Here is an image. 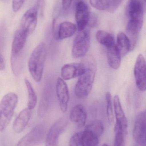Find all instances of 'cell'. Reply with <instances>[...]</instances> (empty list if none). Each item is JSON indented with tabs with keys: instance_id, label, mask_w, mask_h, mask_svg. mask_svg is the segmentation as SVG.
Masks as SVG:
<instances>
[{
	"instance_id": "obj_12",
	"label": "cell",
	"mask_w": 146,
	"mask_h": 146,
	"mask_svg": "<svg viewBox=\"0 0 146 146\" xmlns=\"http://www.w3.org/2000/svg\"><path fill=\"white\" fill-rule=\"evenodd\" d=\"M38 9L35 6L28 9L23 15L21 21V30L29 35L36 28L37 23Z\"/></svg>"
},
{
	"instance_id": "obj_31",
	"label": "cell",
	"mask_w": 146,
	"mask_h": 146,
	"mask_svg": "<svg viewBox=\"0 0 146 146\" xmlns=\"http://www.w3.org/2000/svg\"><path fill=\"white\" fill-rule=\"evenodd\" d=\"M6 67V62L5 59L2 55L1 54L0 56V69L1 71H3Z\"/></svg>"
},
{
	"instance_id": "obj_30",
	"label": "cell",
	"mask_w": 146,
	"mask_h": 146,
	"mask_svg": "<svg viewBox=\"0 0 146 146\" xmlns=\"http://www.w3.org/2000/svg\"><path fill=\"white\" fill-rule=\"evenodd\" d=\"M73 0H62V7L64 10H67L70 7Z\"/></svg>"
},
{
	"instance_id": "obj_13",
	"label": "cell",
	"mask_w": 146,
	"mask_h": 146,
	"mask_svg": "<svg viewBox=\"0 0 146 146\" xmlns=\"http://www.w3.org/2000/svg\"><path fill=\"white\" fill-rule=\"evenodd\" d=\"M56 93L60 109L61 111L65 113L67 111L69 93L67 83L61 77H58L57 80Z\"/></svg>"
},
{
	"instance_id": "obj_15",
	"label": "cell",
	"mask_w": 146,
	"mask_h": 146,
	"mask_svg": "<svg viewBox=\"0 0 146 146\" xmlns=\"http://www.w3.org/2000/svg\"><path fill=\"white\" fill-rule=\"evenodd\" d=\"M85 63L81 61L79 63L65 64L61 69V77L64 80L79 77L85 71Z\"/></svg>"
},
{
	"instance_id": "obj_24",
	"label": "cell",
	"mask_w": 146,
	"mask_h": 146,
	"mask_svg": "<svg viewBox=\"0 0 146 146\" xmlns=\"http://www.w3.org/2000/svg\"><path fill=\"white\" fill-rule=\"evenodd\" d=\"M85 129L93 132L99 137L102 135L103 133L104 127L101 121L96 120L89 123L86 126Z\"/></svg>"
},
{
	"instance_id": "obj_20",
	"label": "cell",
	"mask_w": 146,
	"mask_h": 146,
	"mask_svg": "<svg viewBox=\"0 0 146 146\" xmlns=\"http://www.w3.org/2000/svg\"><path fill=\"white\" fill-rule=\"evenodd\" d=\"M107 56L110 66L115 70L118 69L121 66V54L115 44L107 48Z\"/></svg>"
},
{
	"instance_id": "obj_2",
	"label": "cell",
	"mask_w": 146,
	"mask_h": 146,
	"mask_svg": "<svg viewBox=\"0 0 146 146\" xmlns=\"http://www.w3.org/2000/svg\"><path fill=\"white\" fill-rule=\"evenodd\" d=\"M46 56L47 48L43 42L37 45L30 56L28 62V69L36 82H39L42 80Z\"/></svg>"
},
{
	"instance_id": "obj_19",
	"label": "cell",
	"mask_w": 146,
	"mask_h": 146,
	"mask_svg": "<svg viewBox=\"0 0 146 146\" xmlns=\"http://www.w3.org/2000/svg\"><path fill=\"white\" fill-rule=\"evenodd\" d=\"M78 27L76 25L69 21H64L59 25L54 35L57 39L63 40L71 37L76 32Z\"/></svg>"
},
{
	"instance_id": "obj_26",
	"label": "cell",
	"mask_w": 146,
	"mask_h": 146,
	"mask_svg": "<svg viewBox=\"0 0 146 146\" xmlns=\"http://www.w3.org/2000/svg\"><path fill=\"white\" fill-rule=\"evenodd\" d=\"M115 132L114 146H125V137L127 134L118 129H115Z\"/></svg>"
},
{
	"instance_id": "obj_4",
	"label": "cell",
	"mask_w": 146,
	"mask_h": 146,
	"mask_svg": "<svg viewBox=\"0 0 146 146\" xmlns=\"http://www.w3.org/2000/svg\"><path fill=\"white\" fill-rule=\"evenodd\" d=\"M27 33L21 29L17 30L14 35L11 52V67L15 74L17 75L21 68V56L27 38Z\"/></svg>"
},
{
	"instance_id": "obj_1",
	"label": "cell",
	"mask_w": 146,
	"mask_h": 146,
	"mask_svg": "<svg viewBox=\"0 0 146 146\" xmlns=\"http://www.w3.org/2000/svg\"><path fill=\"white\" fill-rule=\"evenodd\" d=\"M82 61L85 65V71L79 77L75 88V95L80 99L85 98L90 94L97 72L96 61L92 56H86Z\"/></svg>"
},
{
	"instance_id": "obj_18",
	"label": "cell",
	"mask_w": 146,
	"mask_h": 146,
	"mask_svg": "<svg viewBox=\"0 0 146 146\" xmlns=\"http://www.w3.org/2000/svg\"><path fill=\"white\" fill-rule=\"evenodd\" d=\"M32 110L27 107L19 113L13 124V129L15 133H21L25 128L31 119Z\"/></svg>"
},
{
	"instance_id": "obj_16",
	"label": "cell",
	"mask_w": 146,
	"mask_h": 146,
	"mask_svg": "<svg viewBox=\"0 0 146 146\" xmlns=\"http://www.w3.org/2000/svg\"><path fill=\"white\" fill-rule=\"evenodd\" d=\"M127 12L129 20L136 21L143 25V7L140 0H129Z\"/></svg>"
},
{
	"instance_id": "obj_33",
	"label": "cell",
	"mask_w": 146,
	"mask_h": 146,
	"mask_svg": "<svg viewBox=\"0 0 146 146\" xmlns=\"http://www.w3.org/2000/svg\"><path fill=\"white\" fill-rule=\"evenodd\" d=\"M102 146H109L108 145H107V144H103V145H102Z\"/></svg>"
},
{
	"instance_id": "obj_17",
	"label": "cell",
	"mask_w": 146,
	"mask_h": 146,
	"mask_svg": "<svg viewBox=\"0 0 146 146\" xmlns=\"http://www.w3.org/2000/svg\"><path fill=\"white\" fill-rule=\"evenodd\" d=\"M87 118L86 110L82 105H76L70 111L69 115L70 121L75 123L79 128L82 127L85 125Z\"/></svg>"
},
{
	"instance_id": "obj_29",
	"label": "cell",
	"mask_w": 146,
	"mask_h": 146,
	"mask_svg": "<svg viewBox=\"0 0 146 146\" xmlns=\"http://www.w3.org/2000/svg\"><path fill=\"white\" fill-rule=\"evenodd\" d=\"M44 0H37V8L40 9L41 14H43L44 8Z\"/></svg>"
},
{
	"instance_id": "obj_27",
	"label": "cell",
	"mask_w": 146,
	"mask_h": 146,
	"mask_svg": "<svg viewBox=\"0 0 146 146\" xmlns=\"http://www.w3.org/2000/svg\"><path fill=\"white\" fill-rule=\"evenodd\" d=\"M91 5L99 10H107V0H90Z\"/></svg>"
},
{
	"instance_id": "obj_9",
	"label": "cell",
	"mask_w": 146,
	"mask_h": 146,
	"mask_svg": "<svg viewBox=\"0 0 146 146\" xmlns=\"http://www.w3.org/2000/svg\"><path fill=\"white\" fill-rule=\"evenodd\" d=\"M91 15L87 4L83 1H78L75 5V19L79 31L85 30L89 25Z\"/></svg>"
},
{
	"instance_id": "obj_6",
	"label": "cell",
	"mask_w": 146,
	"mask_h": 146,
	"mask_svg": "<svg viewBox=\"0 0 146 146\" xmlns=\"http://www.w3.org/2000/svg\"><path fill=\"white\" fill-rule=\"evenodd\" d=\"M45 133L46 129L43 126H36L19 141L16 146H39L44 140Z\"/></svg>"
},
{
	"instance_id": "obj_22",
	"label": "cell",
	"mask_w": 146,
	"mask_h": 146,
	"mask_svg": "<svg viewBox=\"0 0 146 146\" xmlns=\"http://www.w3.org/2000/svg\"><path fill=\"white\" fill-rule=\"evenodd\" d=\"M96 38L98 42L107 48L115 44L114 37L112 35L105 31H98L96 33Z\"/></svg>"
},
{
	"instance_id": "obj_5",
	"label": "cell",
	"mask_w": 146,
	"mask_h": 146,
	"mask_svg": "<svg viewBox=\"0 0 146 146\" xmlns=\"http://www.w3.org/2000/svg\"><path fill=\"white\" fill-rule=\"evenodd\" d=\"M90 46V33L88 30L79 31L73 43L72 55L75 58L84 57L86 56Z\"/></svg>"
},
{
	"instance_id": "obj_34",
	"label": "cell",
	"mask_w": 146,
	"mask_h": 146,
	"mask_svg": "<svg viewBox=\"0 0 146 146\" xmlns=\"http://www.w3.org/2000/svg\"><path fill=\"white\" fill-rule=\"evenodd\" d=\"M136 146H141V145H136Z\"/></svg>"
},
{
	"instance_id": "obj_7",
	"label": "cell",
	"mask_w": 146,
	"mask_h": 146,
	"mask_svg": "<svg viewBox=\"0 0 146 146\" xmlns=\"http://www.w3.org/2000/svg\"><path fill=\"white\" fill-rule=\"evenodd\" d=\"M99 137L93 132L85 129L74 134L70 138L69 146H97Z\"/></svg>"
},
{
	"instance_id": "obj_11",
	"label": "cell",
	"mask_w": 146,
	"mask_h": 146,
	"mask_svg": "<svg viewBox=\"0 0 146 146\" xmlns=\"http://www.w3.org/2000/svg\"><path fill=\"white\" fill-rule=\"evenodd\" d=\"M133 136L138 145H144L146 139V110L140 113L136 117Z\"/></svg>"
},
{
	"instance_id": "obj_28",
	"label": "cell",
	"mask_w": 146,
	"mask_h": 146,
	"mask_svg": "<svg viewBox=\"0 0 146 146\" xmlns=\"http://www.w3.org/2000/svg\"><path fill=\"white\" fill-rule=\"evenodd\" d=\"M122 0H107V11L114 13L120 6Z\"/></svg>"
},
{
	"instance_id": "obj_21",
	"label": "cell",
	"mask_w": 146,
	"mask_h": 146,
	"mask_svg": "<svg viewBox=\"0 0 146 146\" xmlns=\"http://www.w3.org/2000/svg\"><path fill=\"white\" fill-rule=\"evenodd\" d=\"M117 46L122 56H124L131 51V42L128 36L124 33L120 32L117 34Z\"/></svg>"
},
{
	"instance_id": "obj_10",
	"label": "cell",
	"mask_w": 146,
	"mask_h": 146,
	"mask_svg": "<svg viewBox=\"0 0 146 146\" xmlns=\"http://www.w3.org/2000/svg\"><path fill=\"white\" fill-rule=\"evenodd\" d=\"M135 82L139 90L146 91V62L142 54L137 56L134 70Z\"/></svg>"
},
{
	"instance_id": "obj_8",
	"label": "cell",
	"mask_w": 146,
	"mask_h": 146,
	"mask_svg": "<svg viewBox=\"0 0 146 146\" xmlns=\"http://www.w3.org/2000/svg\"><path fill=\"white\" fill-rule=\"evenodd\" d=\"M67 123L66 119L61 118L51 126L45 137V146H58L59 137L64 132Z\"/></svg>"
},
{
	"instance_id": "obj_32",
	"label": "cell",
	"mask_w": 146,
	"mask_h": 146,
	"mask_svg": "<svg viewBox=\"0 0 146 146\" xmlns=\"http://www.w3.org/2000/svg\"><path fill=\"white\" fill-rule=\"evenodd\" d=\"M143 146H146V139L145 141V143H144V145H143Z\"/></svg>"
},
{
	"instance_id": "obj_23",
	"label": "cell",
	"mask_w": 146,
	"mask_h": 146,
	"mask_svg": "<svg viewBox=\"0 0 146 146\" xmlns=\"http://www.w3.org/2000/svg\"><path fill=\"white\" fill-rule=\"evenodd\" d=\"M25 82L28 93L27 108L30 110H33L36 107L37 103V94L30 82L27 79H25Z\"/></svg>"
},
{
	"instance_id": "obj_3",
	"label": "cell",
	"mask_w": 146,
	"mask_h": 146,
	"mask_svg": "<svg viewBox=\"0 0 146 146\" xmlns=\"http://www.w3.org/2000/svg\"><path fill=\"white\" fill-rule=\"evenodd\" d=\"M18 98L14 92H9L3 97L0 104V132L7 128L12 119L18 103Z\"/></svg>"
},
{
	"instance_id": "obj_25",
	"label": "cell",
	"mask_w": 146,
	"mask_h": 146,
	"mask_svg": "<svg viewBox=\"0 0 146 146\" xmlns=\"http://www.w3.org/2000/svg\"><path fill=\"white\" fill-rule=\"evenodd\" d=\"M106 103V113L108 122L110 125H112L114 121V115L112 107L111 94L109 92L105 94Z\"/></svg>"
},
{
	"instance_id": "obj_35",
	"label": "cell",
	"mask_w": 146,
	"mask_h": 146,
	"mask_svg": "<svg viewBox=\"0 0 146 146\" xmlns=\"http://www.w3.org/2000/svg\"><path fill=\"white\" fill-rule=\"evenodd\" d=\"M144 1H145L146 2V0H144Z\"/></svg>"
},
{
	"instance_id": "obj_14",
	"label": "cell",
	"mask_w": 146,
	"mask_h": 146,
	"mask_svg": "<svg viewBox=\"0 0 146 146\" xmlns=\"http://www.w3.org/2000/svg\"><path fill=\"white\" fill-rule=\"evenodd\" d=\"M113 105L115 109L116 124L115 129H118L127 134L128 121L123 111L120 98L115 95L113 99Z\"/></svg>"
}]
</instances>
